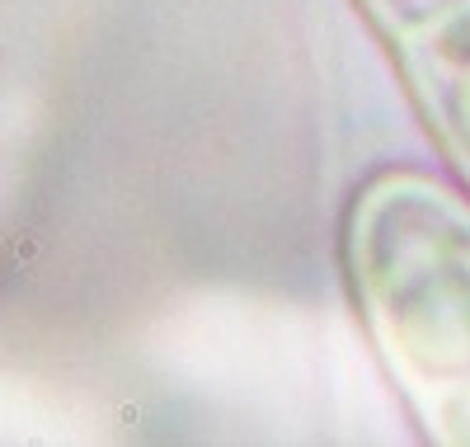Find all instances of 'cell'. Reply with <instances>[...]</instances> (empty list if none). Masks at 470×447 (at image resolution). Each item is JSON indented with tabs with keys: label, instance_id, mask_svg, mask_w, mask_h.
Wrapping results in <instances>:
<instances>
[{
	"label": "cell",
	"instance_id": "cell-1",
	"mask_svg": "<svg viewBox=\"0 0 470 447\" xmlns=\"http://www.w3.org/2000/svg\"><path fill=\"white\" fill-rule=\"evenodd\" d=\"M353 297L428 438L470 447V202L386 170L348 207Z\"/></svg>",
	"mask_w": 470,
	"mask_h": 447
},
{
	"label": "cell",
	"instance_id": "cell-2",
	"mask_svg": "<svg viewBox=\"0 0 470 447\" xmlns=\"http://www.w3.org/2000/svg\"><path fill=\"white\" fill-rule=\"evenodd\" d=\"M442 155L470 184V0H358Z\"/></svg>",
	"mask_w": 470,
	"mask_h": 447
}]
</instances>
